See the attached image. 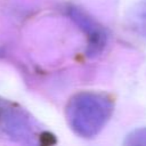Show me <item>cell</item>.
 Returning a JSON list of instances; mask_svg holds the SVG:
<instances>
[{"instance_id":"4","label":"cell","mask_w":146,"mask_h":146,"mask_svg":"<svg viewBox=\"0 0 146 146\" xmlns=\"http://www.w3.org/2000/svg\"><path fill=\"white\" fill-rule=\"evenodd\" d=\"M124 145L129 146H146V128L137 129L130 132L124 140Z\"/></svg>"},{"instance_id":"3","label":"cell","mask_w":146,"mask_h":146,"mask_svg":"<svg viewBox=\"0 0 146 146\" xmlns=\"http://www.w3.org/2000/svg\"><path fill=\"white\" fill-rule=\"evenodd\" d=\"M128 21L131 27L146 39V0L136 3L130 9Z\"/></svg>"},{"instance_id":"1","label":"cell","mask_w":146,"mask_h":146,"mask_svg":"<svg viewBox=\"0 0 146 146\" xmlns=\"http://www.w3.org/2000/svg\"><path fill=\"white\" fill-rule=\"evenodd\" d=\"M113 112L111 99L97 92H80L67 105V120L80 137L96 136L107 123Z\"/></svg>"},{"instance_id":"2","label":"cell","mask_w":146,"mask_h":146,"mask_svg":"<svg viewBox=\"0 0 146 146\" xmlns=\"http://www.w3.org/2000/svg\"><path fill=\"white\" fill-rule=\"evenodd\" d=\"M70 16L87 35L88 56L94 57L100 54L106 44V33L103 27L80 8H71Z\"/></svg>"}]
</instances>
